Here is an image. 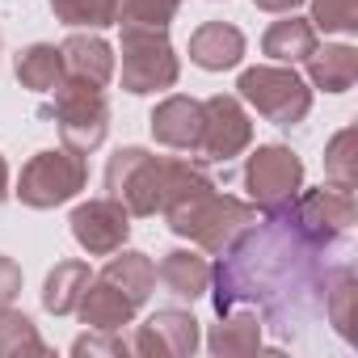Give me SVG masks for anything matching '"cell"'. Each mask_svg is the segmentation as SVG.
<instances>
[{
  "label": "cell",
  "mask_w": 358,
  "mask_h": 358,
  "mask_svg": "<svg viewBox=\"0 0 358 358\" xmlns=\"http://www.w3.org/2000/svg\"><path fill=\"white\" fill-rule=\"evenodd\" d=\"M89 278H93L89 262H59V266L47 274L43 308H47L51 316H72L76 303H80V295H85V287H89Z\"/></svg>",
  "instance_id": "23"
},
{
  "label": "cell",
  "mask_w": 358,
  "mask_h": 358,
  "mask_svg": "<svg viewBox=\"0 0 358 358\" xmlns=\"http://www.w3.org/2000/svg\"><path fill=\"white\" fill-rule=\"evenodd\" d=\"M354 143H358V135H354V127H345V131H337V135L329 139V148H324V177H329V186H337V190H354V182H358Z\"/></svg>",
  "instance_id": "27"
},
{
  "label": "cell",
  "mask_w": 358,
  "mask_h": 358,
  "mask_svg": "<svg viewBox=\"0 0 358 358\" xmlns=\"http://www.w3.org/2000/svg\"><path fill=\"white\" fill-rule=\"evenodd\" d=\"M47 118H55L59 127V139L64 148L89 156L101 148L106 131H110V101H106V89L80 80V76H64L59 89H55V101L43 110Z\"/></svg>",
  "instance_id": "4"
},
{
  "label": "cell",
  "mask_w": 358,
  "mask_h": 358,
  "mask_svg": "<svg viewBox=\"0 0 358 358\" xmlns=\"http://www.w3.org/2000/svg\"><path fill=\"white\" fill-rule=\"evenodd\" d=\"M17 354H51V350L38 337V324L5 303L0 308V358H17Z\"/></svg>",
  "instance_id": "25"
},
{
  "label": "cell",
  "mask_w": 358,
  "mask_h": 358,
  "mask_svg": "<svg viewBox=\"0 0 358 358\" xmlns=\"http://www.w3.org/2000/svg\"><path fill=\"white\" fill-rule=\"evenodd\" d=\"M156 278H160V287H164L169 295L194 303L199 295L211 291V262H207L203 253H194V249H173V253H164V262L156 266Z\"/></svg>",
  "instance_id": "16"
},
{
  "label": "cell",
  "mask_w": 358,
  "mask_h": 358,
  "mask_svg": "<svg viewBox=\"0 0 358 358\" xmlns=\"http://www.w3.org/2000/svg\"><path fill=\"white\" fill-rule=\"evenodd\" d=\"M101 278L114 282V287H118L127 299H135L139 308H143V303L152 299V291H156V266H152L148 253H122V249H118V257L106 262Z\"/></svg>",
  "instance_id": "22"
},
{
  "label": "cell",
  "mask_w": 358,
  "mask_h": 358,
  "mask_svg": "<svg viewBox=\"0 0 358 358\" xmlns=\"http://www.w3.org/2000/svg\"><path fill=\"white\" fill-rule=\"evenodd\" d=\"M148 127H152V139H156L160 148L190 152V156H194L199 127H203V101H194V97H186V93H173V97H164V101L152 110Z\"/></svg>",
  "instance_id": "13"
},
{
  "label": "cell",
  "mask_w": 358,
  "mask_h": 358,
  "mask_svg": "<svg viewBox=\"0 0 358 358\" xmlns=\"http://www.w3.org/2000/svg\"><path fill=\"white\" fill-rule=\"evenodd\" d=\"M51 13L64 22V26H85V30H106L118 22V5L122 0H47Z\"/></svg>",
  "instance_id": "26"
},
{
  "label": "cell",
  "mask_w": 358,
  "mask_h": 358,
  "mask_svg": "<svg viewBox=\"0 0 358 358\" xmlns=\"http://www.w3.org/2000/svg\"><path fill=\"white\" fill-rule=\"evenodd\" d=\"M9 199V164H5V156H0V203Z\"/></svg>",
  "instance_id": "32"
},
{
  "label": "cell",
  "mask_w": 358,
  "mask_h": 358,
  "mask_svg": "<svg viewBox=\"0 0 358 358\" xmlns=\"http://www.w3.org/2000/svg\"><path fill=\"white\" fill-rule=\"evenodd\" d=\"M236 97L249 101L274 127H295L312 110V85L291 64H257V68H245L241 80H236Z\"/></svg>",
  "instance_id": "3"
},
{
  "label": "cell",
  "mask_w": 358,
  "mask_h": 358,
  "mask_svg": "<svg viewBox=\"0 0 358 358\" xmlns=\"http://www.w3.org/2000/svg\"><path fill=\"white\" fill-rule=\"evenodd\" d=\"M164 220H169V228L177 232V236H186L194 249H203V253H228L262 215H257V207L253 203H245V199H232V194H220L215 186H207V190H199V194H190V199H182V203H173L169 211H160Z\"/></svg>",
  "instance_id": "2"
},
{
  "label": "cell",
  "mask_w": 358,
  "mask_h": 358,
  "mask_svg": "<svg viewBox=\"0 0 358 358\" xmlns=\"http://www.w3.org/2000/svg\"><path fill=\"white\" fill-rule=\"evenodd\" d=\"M59 51H64L68 76H80V80H89L97 89H106L114 80V51H110L106 38H97V34H72Z\"/></svg>",
  "instance_id": "17"
},
{
  "label": "cell",
  "mask_w": 358,
  "mask_h": 358,
  "mask_svg": "<svg viewBox=\"0 0 358 358\" xmlns=\"http://www.w3.org/2000/svg\"><path fill=\"white\" fill-rule=\"evenodd\" d=\"M303 68H308L312 89L345 93L358 80V51L345 47V43H337V47H312V55L303 59Z\"/></svg>",
  "instance_id": "18"
},
{
  "label": "cell",
  "mask_w": 358,
  "mask_h": 358,
  "mask_svg": "<svg viewBox=\"0 0 358 358\" xmlns=\"http://www.w3.org/2000/svg\"><path fill=\"white\" fill-rule=\"evenodd\" d=\"M89 186V164L80 152L72 148H47L38 152L26 169H22V182H17V199L34 211H51L72 203L80 190Z\"/></svg>",
  "instance_id": "8"
},
{
  "label": "cell",
  "mask_w": 358,
  "mask_h": 358,
  "mask_svg": "<svg viewBox=\"0 0 358 358\" xmlns=\"http://www.w3.org/2000/svg\"><path fill=\"white\" fill-rule=\"evenodd\" d=\"M17 295H22V266H17L13 257L0 253V308L13 303Z\"/></svg>",
  "instance_id": "30"
},
{
  "label": "cell",
  "mask_w": 358,
  "mask_h": 358,
  "mask_svg": "<svg viewBox=\"0 0 358 358\" xmlns=\"http://www.w3.org/2000/svg\"><path fill=\"white\" fill-rule=\"evenodd\" d=\"M316 47V30L308 17H295V13H282V22H274L262 38V55L274 59V64H303Z\"/></svg>",
  "instance_id": "20"
},
{
  "label": "cell",
  "mask_w": 358,
  "mask_h": 358,
  "mask_svg": "<svg viewBox=\"0 0 358 358\" xmlns=\"http://www.w3.org/2000/svg\"><path fill=\"white\" fill-rule=\"evenodd\" d=\"M13 72H17L22 89H34V93H55L59 80L68 76V68H64V51L51 47V43H34V47L17 51Z\"/></svg>",
  "instance_id": "21"
},
{
  "label": "cell",
  "mask_w": 358,
  "mask_h": 358,
  "mask_svg": "<svg viewBox=\"0 0 358 358\" xmlns=\"http://www.w3.org/2000/svg\"><path fill=\"white\" fill-rule=\"evenodd\" d=\"M199 341H203V333H199V320L190 312L160 308V312H152L135 329L131 354H143V358H186V354L199 350Z\"/></svg>",
  "instance_id": "12"
},
{
  "label": "cell",
  "mask_w": 358,
  "mask_h": 358,
  "mask_svg": "<svg viewBox=\"0 0 358 358\" xmlns=\"http://www.w3.org/2000/svg\"><path fill=\"white\" fill-rule=\"evenodd\" d=\"M72 354H131V341L122 333H106V329H89L85 337L72 341Z\"/></svg>",
  "instance_id": "29"
},
{
  "label": "cell",
  "mask_w": 358,
  "mask_h": 358,
  "mask_svg": "<svg viewBox=\"0 0 358 358\" xmlns=\"http://www.w3.org/2000/svg\"><path fill=\"white\" fill-rule=\"evenodd\" d=\"M68 224H72L76 245H80L89 257H110V253H118V249L127 245V236H131V215H127V207L114 203L110 194L80 203Z\"/></svg>",
  "instance_id": "11"
},
{
  "label": "cell",
  "mask_w": 358,
  "mask_h": 358,
  "mask_svg": "<svg viewBox=\"0 0 358 358\" xmlns=\"http://www.w3.org/2000/svg\"><path fill=\"white\" fill-rule=\"evenodd\" d=\"M312 30L354 34L358 30V0H312Z\"/></svg>",
  "instance_id": "28"
},
{
  "label": "cell",
  "mask_w": 358,
  "mask_h": 358,
  "mask_svg": "<svg viewBox=\"0 0 358 358\" xmlns=\"http://www.w3.org/2000/svg\"><path fill=\"white\" fill-rule=\"evenodd\" d=\"M354 299H358L354 266H333L324 278V316L341 341H354Z\"/></svg>",
  "instance_id": "24"
},
{
  "label": "cell",
  "mask_w": 358,
  "mask_h": 358,
  "mask_svg": "<svg viewBox=\"0 0 358 358\" xmlns=\"http://www.w3.org/2000/svg\"><path fill=\"white\" fill-rule=\"evenodd\" d=\"M245 190L262 215L282 211L303 190V160L282 143H262L245 160Z\"/></svg>",
  "instance_id": "9"
},
{
  "label": "cell",
  "mask_w": 358,
  "mask_h": 358,
  "mask_svg": "<svg viewBox=\"0 0 358 358\" xmlns=\"http://www.w3.org/2000/svg\"><path fill=\"white\" fill-rule=\"evenodd\" d=\"M253 5H257L262 13H278V17H282V13H295L303 0H253Z\"/></svg>",
  "instance_id": "31"
},
{
  "label": "cell",
  "mask_w": 358,
  "mask_h": 358,
  "mask_svg": "<svg viewBox=\"0 0 358 358\" xmlns=\"http://www.w3.org/2000/svg\"><path fill=\"white\" fill-rule=\"evenodd\" d=\"M303 245L329 253L350 228H354V190L320 186V190H299L282 211H274Z\"/></svg>",
  "instance_id": "6"
},
{
  "label": "cell",
  "mask_w": 358,
  "mask_h": 358,
  "mask_svg": "<svg viewBox=\"0 0 358 358\" xmlns=\"http://www.w3.org/2000/svg\"><path fill=\"white\" fill-rule=\"evenodd\" d=\"M262 316L253 312V308H228V312H220V324L211 329V337H207V350L211 354H257L262 350Z\"/></svg>",
  "instance_id": "19"
},
{
  "label": "cell",
  "mask_w": 358,
  "mask_h": 358,
  "mask_svg": "<svg viewBox=\"0 0 358 358\" xmlns=\"http://www.w3.org/2000/svg\"><path fill=\"white\" fill-rule=\"evenodd\" d=\"M76 312H80V320H85L89 329L122 333V329L135 320L139 303H135V299H127V295H122L114 282H106V278L97 274V278H89V287H85V295H80Z\"/></svg>",
  "instance_id": "15"
},
{
  "label": "cell",
  "mask_w": 358,
  "mask_h": 358,
  "mask_svg": "<svg viewBox=\"0 0 358 358\" xmlns=\"http://www.w3.org/2000/svg\"><path fill=\"white\" fill-rule=\"evenodd\" d=\"M182 64L164 34V26H131L122 22V89L143 97V93H164L177 85Z\"/></svg>",
  "instance_id": "7"
},
{
  "label": "cell",
  "mask_w": 358,
  "mask_h": 358,
  "mask_svg": "<svg viewBox=\"0 0 358 358\" xmlns=\"http://www.w3.org/2000/svg\"><path fill=\"white\" fill-rule=\"evenodd\" d=\"M106 194L127 207V215H156L169 194V156L148 148H118L106 164Z\"/></svg>",
  "instance_id": "5"
},
{
  "label": "cell",
  "mask_w": 358,
  "mask_h": 358,
  "mask_svg": "<svg viewBox=\"0 0 358 358\" xmlns=\"http://www.w3.org/2000/svg\"><path fill=\"white\" fill-rule=\"evenodd\" d=\"M253 148V118L245 114L241 97L232 93H215L203 101V127H199V143H194V156L199 160H215V164H228L232 156L249 152Z\"/></svg>",
  "instance_id": "10"
},
{
  "label": "cell",
  "mask_w": 358,
  "mask_h": 358,
  "mask_svg": "<svg viewBox=\"0 0 358 358\" xmlns=\"http://www.w3.org/2000/svg\"><path fill=\"white\" fill-rule=\"evenodd\" d=\"M245 59V34L232 22H203L190 34V64L203 72H228Z\"/></svg>",
  "instance_id": "14"
},
{
  "label": "cell",
  "mask_w": 358,
  "mask_h": 358,
  "mask_svg": "<svg viewBox=\"0 0 358 358\" xmlns=\"http://www.w3.org/2000/svg\"><path fill=\"white\" fill-rule=\"evenodd\" d=\"M324 253L303 245L278 215H266L211 266V299L215 312L253 308L262 324L291 337L324 308Z\"/></svg>",
  "instance_id": "1"
}]
</instances>
